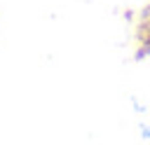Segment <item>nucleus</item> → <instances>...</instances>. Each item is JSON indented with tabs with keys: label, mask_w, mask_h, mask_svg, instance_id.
I'll list each match as a JSON object with an SVG mask.
<instances>
[]
</instances>
